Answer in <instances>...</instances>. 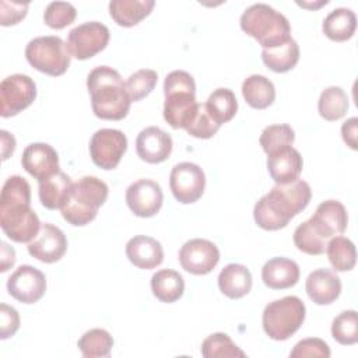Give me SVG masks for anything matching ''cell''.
I'll use <instances>...</instances> for the list:
<instances>
[{
	"label": "cell",
	"instance_id": "cell-30",
	"mask_svg": "<svg viewBox=\"0 0 358 358\" xmlns=\"http://www.w3.org/2000/svg\"><path fill=\"white\" fill-rule=\"evenodd\" d=\"M263 63L274 73H287L292 70L299 60V46L289 38L284 43L262 50Z\"/></svg>",
	"mask_w": 358,
	"mask_h": 358
},
{
	"label": "cell",
	"instance_id": "cell-2",
	"mask_svg": "<svg viewBox=\"0 0 358 358\" xmlns=\"http://www.w3.org/2000/svg\"><path fill=\"white\" fill-rule=\"evenodd\" d=\"M87 88L91 95V108L96 117L122 120L127 116L131 99L117 70L109 66L92 69L87 77Z\"/></svg>",
	"mask_w": 358,
	"mask_h": 358
},
{
	"label": "cell",
	"instance_id": "cell-29",
	"mask_svg": "<svg viewBox=\"0 0 358 358\" xmlns=\"http://www.w3.org/2000/svg\"><path fill=\"white\" fill-rule=\"evenodd\" d=\"M151 291L154 296L161 302H176L185 291L183 277L171 268L159 270L151 277Z\"/></svg>",
	"mask_w": 358,
	"mask_h": 358
},
{
	"label": "cell",
	"instance_id": "cell-7",
	"mask_svg": "<svg viewBox=\"0 0 358 358\" xmlns=\"http://www.w3.org/2000/svg\"><path fill=\"white\" fill-rule=\"evenodd\" d=\"M25 57L35 70L57 77L67 71L71 55L60 36L46 35L34 38L28 42Z\"/></svg>",
	"mask_w": 358,
	"mask_h": 358
},
{
	"label": "cell",
	"instance_id": "cell-37",
	"mask_svg": "<svg viewBox=\"0 0 358 358\" xmlns=\"http://www.w3.org/2000/svg\"><path fill=\"white\" fill-rule=\"evenodd\" d=\"M327 239H324L310 224L309 220L299 224L294 231V243L302 253L317 256L324 253L327 246Z\"/></svg>",
	"mask_w": 358,
	"mask_h": 358
},
{
	"label": "cell",
	"instance_id": "cell-9",
	"mask_svg": "<svg viewBox=\"0 0 358 358\" xmlns=\"http://www.w3.org/2000/svg\"><path fill=\"white\" fill-rule=\"evenodd\" d=\"M110 32L98 21H88L74 27L67 35V49L78 60H87L103 50L109 42Z\"/></svg>",
	"mask_w": 358,
	"mask_h": 358
},
{
	"label": "cell",
	"instance_id": "cell-38",
	"mask_svg": "<svg viewBox=\"0 0 358 358\" xmlns=\"http://www.w3.org/2000/svg\"><path fill=\"white\" fill-rule=\"evenodd\" d=\"M331 336L343 345H352L358 341V315L354 309L344 310L333 319Z\"/></svg>",
	"mask_w": 358,
	"mask_h": 358
},
{
	"label": "cell",
	"instance_id": "cell-35",
	"mask_svg": "<svg viewBox=\"0 0 358 358\" xmlns=\"http://www.w3.org/2000/svg\"><path fill=\"white\" fill-rule=\"evenodd\" d=\"M260 145L263 151L270 155L282 148L292 147L295 141V131L289 124H270L263 129L260 134Z\"/></svg>",
	"mask_w": 358,
	"mask_h": 358
},
{
	"label": "cell",
	"instance_id": "cell-46",
	"mask_svg": "<svg viewBox=\"0 0 358 358\" xmlns=\"http://www.w3.org/2000/svg\"><path fill=\"white\" fill-rule=\"evenodd\" d=\"M0 137H1V159L6 161L10 155H13L15 150V138L7 130H0Z\"/></svg>",
	"mask_w": 358,
	"mask_h": 358
},
{
	"label": "cell",
	"instance_id": "cell-21",
	"mask_svg": "<svg viewBox=\"0 0 358 358\" xmlns=\"http://www.w3.org/2000/svg\"><path fill=\"white\" fill-rule=\"evenodd\" d=\"M302 155L294 147H287L267 155V171L277 185L296 180L302 172Z\"/></svg>",
	"mask_w": 358,
	"mask_h": 358
},
{
	"label": "cell",
	"instance_id": "cell-4",
	"mask_svg": "<svg viewBox=\"0 0 358 358\" xmlns=\"http://www.w3.org/2000/svg\"><path fill=\"white\" fill-rule=\"evenodd\" d=\"M241 29L255 38L263 49L278 46L291 38V25L284 14L266 3L249 6L241 15Z\"/></svg>",
	"mask_w": 358,
	"mask_h": 358
},
{
	"label": "cell",
	"instance_id": "cell-16",
	"mask_svg": "<svg viewBox=\"0 0 358 358\" xmlns=\"http://www.w3.org/2000/svg\"><path fill=\"white\" fill-rule=\"evenodd\" d=\"M28 253L39 262H59L67 250V239L64 232L49 222L41 225L38 235L28 243Z\"/></svg>",
	"mask_w": 358,
	"mask_h": 358
},
{
	"label": "cell",
	"instance_id": "cell-34",
	"mask_svg": "<svg viewBox=\"0 0 358 358\" xmlns=\"http://www.w3.org/2000/svg\"><path fill=\"white\" fill-rule=\"evenodd\" d=\"M77 347L85 358L108 357L113 347V337L105 329H91L81 336Z\"/></svg>",
	"mask_w": 358,
	"mask_h": 358
},
{
	"label": "cell",
	"instance_id": "cell-28",
	"mask_svg": "<svg viewBox=\"0 0 358 358\" xmlns=\"http://www.w3.org/2000/svg\"><path fill=\"white\" fill-rule=\"evenodd\" d=\"M242 95L253 109H266L275 99V88L267 77L252 74L242 83Z\"/></svg>",
	"mask_w": 358,
	"mask_h": 358
},
{
	"label": "cell",
	"instance_id": "cell-15",
	"mask_svg": "<svg viewBox=\"0 0 358 358\" xmlns=\"http://www.w3.org/2000/svg\"><path fill=\"white\" fill-rule=\"evenodd\" d=\"M162 201V189L152 179H138L126 189L127 207L137 217H154L161 210Z\"/></svg>",
	"mask_w": 358,
	"mask_h": 358
},
{
	"label": "cell",
	"instance_id": "cell-3",
	"mask_svg": "<svg viewBox=\"0 0 358 358\" xmlns=\"http://www.w3.org/2000/svg\"><path fill=\"white\" fill-rule=\"evenodd\" d=\"M108 185L96 176H83L73 183L62 206V217L74 227L90 224L108 199Z\"/></svg>",
	"mask_w": 358,
	"mask_h": 358
},
{
	"label": "cell",
	"instance_id": "cell-20",
	"mask_svg": "<svg viewBox=\"0 0 358 358\" xmlns=\"http://www.w3.org/2000/svg\"><path fill=\"white\" fill-rule=\"evenodd\" d=\"M305 289L316 305H330L341 294V280L333 270L317 268L308 275Z\"/></svg>",
	"mask_w": 358,
	"mask_h": 358
},
{
	"label": "cell",
	"instance_id": "cell-47",
	"mask_svg": "<svg viewBox=\"0 0 358 358\" xmlns=\"http://www.w3.org/2000/svg\"><path fill=\"white\" fill-rule=\"evenodd\" d=\"M15 263V250L6 242H1V267L0 271L6 273Z\"/></svg>",
	"mask_w": 358,
	"mask_h": 358
},
{
	"label": "cell",
	"instance_id": "cell-41",
	"mask_svg": "<svg viewBox=\"0 0 358 358\" xmlns=\"http://www.w3.org/2000/svg\"><path fill=\"white\" fill-rule=\"evenodd\" d=\"M77 17V10L67 1H52L46 6L43 13L45 24L52 29H63Z\"/></svg>",
	"mask_w": 358,
	"mask_h": 358
},
{
	"label": "cell",
	"instance_id": "cell-19",
	"mask_svg": "<svg viewBox=\"0 0 358 358\" xmlns=\"http://www.w3.org/2000/svg\"><path fill=\"white\" fill-rule=\"evenodd\" d=\"M313 228L324 238L330 239L343 234L348 224V214L345 207L337 200L322 201L315 214L309 218Z\"/></svg>",
	"mask_w": 358,
	"mask_h": 358
},
{
	"label": "cell",
	"instance_id": "cell-22",
	"mask_svg": "<svg viewBox=\"0 0 358 358\" xmlns=\"http://www.w3.org/2000/svg\"><path fill=\"white\" fill-rule=\"evenodd\" d=\"M126 256L136 267L150 270L162 263L164 249L157 239L147 235H136L126 243Z\"/></svg>",
	"mask_w": 358,
	"mask_h": 358
},
{
	"label": "cell",
	"instance_id": "cell-33",
	"mask_svg": "<svg viewBox=\"0 0 358 358\" xmlns=\"http://www.w3.org/2000/svg\"><path fill=\"white\" fill-rule=\"evenodd\" d=\"M206 106H207L210 115L214 117V120L220 126L229 122L238 112L236 96L229 88L214 90L210 94V96L206 102Z\"/></svg>",
	"mask_w": 358,
	"mask_h": 358
},
{
	"label": "cell",
	"instance_id": "cell-12",
	"mask_svg": "<svg viewBox=\"0 0 358 358\" xmlns=\"http://www.w3.org/2000/svg\"><path fill=\"white\" fill-rule=\"evenodd\" d=\"M169 187L176 201L182 204L194 203L204 193L206 175L197 164L179 162L171 171Z\"/></svg>",
	"mask_w": 358,
	"mask_h": 358
},
{
	"label": "cell",
	"instance_id": "cell-14",
	"mask_svg": "<svg viewBox=\"0 0 358 358\" xmlns=\"http://www.w3.org/2000/svg\"><path fill=\"white\" fill-rule=\"evenodd\" d=\"M7 291L18 302L35 303L45 295L46 277L36 267L22 264L8 277Z\"/></svg>",
	"mask_w": 358,
	"mask_h": 358
},
{
	"label": "cell",
	"instance_id": "cell-26",
	"mask_svg": "<svg viewBox=\"0 0 358 358\" xmlns=\"http://www.w3.org/2000/svg\"><path fill=\"white\" fill-rule=\"evenodd\" d=\"M38 183V194L41 204L48 210L62 208L73 186L71 178L62 171Z\"/></svg>",
	"mask_w": 358,
	"mask_h": 358
},
{
	"label": "cell",
	"instance_id": "cell-40",
	"mask_svg": "<svg viewBox=\"0 0 358 358\" xmlns=\"http://www.w3.org/2000/svg\"><path fill=\"white\" fill-rule=\"evenodd\" d=\"M221 126L214 120V117L210 115L206 103H197V108L185 127L187 134L196 138H211Z\"/></svg>",
	"mask_w": 358,
	"mask_h": 358
},
{
	"label": "cell",
	"instance_id": "cell-39",
	"mask_svg": "<svg viewBox=\"0 0 358 358\" xmlns=\"http://www.w3.org/2000/svg\"><path fill=\"white\" fill-rule=\"evenodd\" d=\"M158 74L152 69H141L133 73L126 81V90L131 102L145 98L157 85Z\"/></svg>",
	"mask_w": 358,
	"mask_h": 358
},
{
	"label": "cell",
	"instance_id": "cell-44",
	"mask_svg": "<svg viewBox=\"0 0 358 358\" xmlns=\"http://www.w3.org/2000/svg\"><path fill=\"white\" fill-rule=\"evenodd\" d=\"M20 329V315L7 303L0 305V338L6 340L13 337Z\"/></svg>",
	"mask_w": 358,
	"mask_h": 358
},
{
	"label": "cell",
	"instance_id": "cell-23",
	"mask_svg": "<svg viewBox=\"0 0 358 358\" xmlns=\"http://www.w3.org/2000/svg\"><path fill=\"white\" fill-rule=\"evenodd\" d=\"M298 264L287 257H273L262 268V280L271 289H287L299 280Z\"/></svg>",
	"mask_w": 358,
	"mask_h": 358
},
{
	"label": "cell",
	"instance_id": "cell-31",
	"mask_svg": "<svg viewBox=\"0 0 358 358\" xmlns=\"http://www.w3.org/2000/svg\"><path fill=\"white\" fill-rule=\"evenodd\" d=\"M348 96L341 87H327L322 91L317 102L319 115L327 122H336L341 119L348 110Z\"/></svg>",
	"mask_w": 358,
	"mask_h": 358
},
{
	"label": "cell",
	"instance_id": "cell-36",
	"mask_svg": "<svg viewBox=\"0 0 358 358\" xmlns=\"http://www.w3.org/2000/svg\"><path fill=\"white\" fill-rule=\"evenodd\" d=\"M204 358H245L246 354L225 333H213L201 344Z\"/></svg>",
	"mask_w": 358,
	"mask_h": 358
},
{
	"label": "cell",
	"instance_id": "cell-6",
	"mask_svg": "<svg viewBox=\"0 0 358 358\" xmlns=\"http://www.w3.org/2000/svg\"><path fill=\"white\" fill-rule=\"evenodd\" d=\"M306 315L305 303L295 295L275 299L266 305L262 316L264 333L275 341L289 338L303 323Z\"/></svg>",
	"mask_w": 358,
	"mask_h": 358
},
{
	"label": "cell",
	"instance_id": "cell-10",
	"mask_svg": "<svg viewBox=\"0 0 358 358\" xmlns=\"http://www.w3.org/2000/svg\"><path fill=\"white\" fill-rule=\"evenodd\" d=\"M36 98V84L27 74H11L0 84V116L11 117L27 109Z\"/></svg>",
	"mask_w": 358,
	"mask_h": 358
},
{
	"label": "cell",
	"instance_id": "cell-42",
	"mask_svg": "<svg viewBox=\"0 0 358 358\" xmlns=\"http://www.w3.org/2000/svg\"><path fill=\"white\" fill-rule=\"evenodd\" d=\"M291 358H305V357H330V348L326 341L317 337L303 338L295 344L292 351L289 352Z\"/></svg>",
	"mask_w": 358,
	"mask_h": 358
},
{
	"label": "cell",
	"instance_id": "cell-24",
	"mask_svg": "<svg viewBox=\"0 0 358 358\" xmlns=\"http://www.w3.org/2000/svg\"><path fill=\"white\" fill-rule=\"evenodd\" d=\"M218 288L225 296L231 299H239L245 296L252 289V274L249 268L239 263L227 264L220 271Z\"/></svg>",
	"mask_w": 358,
	"mask_h": 358
},
{
	"label": "cell",
	"instance_id": "cell-18",
	"mask_svg": "<svg viewBox=\"0 0 358 358\" xmlns=\"http://www.w3.org/2000/svg\"><path fill=\"white\" fill-rule=\"evenodd\" d=\"M172 137L157 126L143 129L136 138V151L140 159L148 164H161L172 152Z\"/></svg>",
	"mask_w": 358,
	"mask_h": 358
},
{
	"label": "cell",
	"instance_id": "cell-1",
	"mask_svg": "<svg viewBox=\"0 0 358 358\" xmlns=\"http://www.w3.org/2000/svg\"><path fill=\"white\" fill-rule=\"evenodd\" d=\"M310 197L312 190L309 183L299 178L285 185L275 183V186L255 204V222L266 231L281 229L287 227L296 214L306 208Z\"/></svg>",
	"mask_w": 358,
	"mask_h": 358
},
{
	"label": "cell",
	"instance_id": "cell-8",
	"mask_svg": "<svg viewBox=\"0 0 358 358\" xmlns=\"http://www.w3.org/2000/svg\"><path fill=\"white\" fill-rule=\"evenodd\" d=\"M41 225L31 201L0 200V227L11 241L29 243L38 235Z\"/></svg>",
	"mask_w": 358,
	"mask_h": 358
},
{
	"label": "cell",
	"instance_id": "cell-32",
	"mask_svg": "<svg viewBox=\"0 0 358 358\" xmlns=\"http://www.w3.org/2000/svg\"><path fill=\"white\" fill-rule=\"evenodd\" d=\"M326 253L331 267L336 271H350L357 262L355 245L351 239L337 235L330 238L326 246Z\"/></svg>",
	"mask_w": 358,
	"mask_h": 358
},
{
	"label": "cell",
	"instance_id": "cell-5",
	"mask_svg": "<svg viewBox=\"0 0 358 358\" xmlns=\"http://www.w3.org/2000/svg\"><path fill=\"white\" fill-rule=\"evenodd\" d=\"M164 119L172 129H185L196 108V83L185 70L171 71L164 81Z\"/></svg>",
	"mask_w": 358,
	"mask_h": 358
},
{
	"label": "cell",
	"instance_id": "cell-17",
	"mask_svg": "<svg viewBox=\"0 0 358 358\" xmlns=\"http://www.w3.org/2000/svg\"><path fill=\"white\" fill-rule=\"evenodd\" d=\"M21 165L38 182L60 171L59 155L56 150L46 143H32L27 145L22 151Z\"/></svg>",
	"mask_w": 358,
	"mask_h": 358
},
{
	"label": "cell",
	"instance_id": "cell-48",
	"mask_svg": "<svg viewBox=\"0 0 358 358\" xmlns=\"http://www.w3.org/2000/svg\"><path fill=\"white\" fill-rule=\"evenodd\" d=\"M329 1L327 0H322V1H317V3H308V1H296V4L298 6H301V7H305V8H319V7H322V6H324V4H327Z\"/></svg>",
	"mask_w": 358,
	"mask_h": 358
},
{
	"label": "cell",
	"instance_id": "cell-13",
	"mask_svg": "<svg viewBox=\"0 0 358 358\" xmlns=\"http://www.w3.org/2000/svg\"><path fill=\"white\" fill-rule=\"evenodd\" d=\"M220 262V250L208 239L194 238L185 242L179 250V263L183 270L194 275H204Z\"/></svg>",
	"mask_w": 358,
	"mask_h": 358
},
{
	"label": "cell",
	"instance_id": "cell-27",
	"mask_svg": "<svg viewBox=\"0 0 358 358\" xmlns=\"http://www.w3.org/2000/svg\"><path fill=\"white\" fill-rule=\"evenodd\" d=\"M357 28V17L351 8L338 7L330 11L323 20L322 29L323 34L334 41L344 42L352 38Z\"/></svg>",
	"mask_w": 358,
	"mask_h": 358
},
{
	"label": "cell",
	"instance_id": "cell-45",
	"mask_svg": "<svg viewBox=\"0 0 358 358\" xmlns=\"http://www.w3.org/2000/svg\"><path fill=\"white\" fill-rule=\"evenodd\" d=\"M357 134H358V119L354 116V117L347 119L341 126L343 140L351 150L358 148V140H357L358 136Z\"/></svg>",
	"mask_w": 358,
	"mask_h": 358
},
{
	"label": "cell",
	"instance_id": "cell-11",
	"mask_svg": "<svg viewBox=\"0 0 358 358\" xmlns=\"http://www.w3.org/2000/svg\"><path fill=\"white\" fill-rule=\"evenodd\" d=\"M127 150V137L117 129H99L90 140V155L101 169H115Z\"/></svg>",
	"mask_w": 358,
	"mask_h": 358
},
{
	"label": "cell",
	"instance_id": "cell-43",
	"mask_svg": "<svg viewBox=\"0 0 358 358\" xmlns=\"http://www.w3.org/2000/svg\"><path fill=\"white\" fill-rule=\"evenodd\" d=\"M28 11V3L17 1H0V24L3 27H10L18 24Z\"/></svg>",
	"mask_w": 358,
	"mask_h": 358
},
{
	"label": "cell",
	"instance_id": "cell-25",
	"mask_svg": "<svg viewBox=\"0 0 358 358\" xmlns=\"http://www.w3.org/2000/svg\"><path fill=\"white\" fill-rule=\"evenodd\" d=\"M154 6V0H112L109 14L117 25L130 28L150 15Z\"/></svg>",
	"mask_w": 358,
	"mask_h": 358
}]
</instances>
